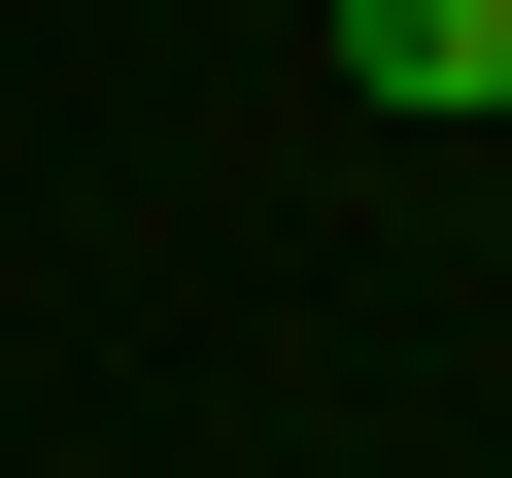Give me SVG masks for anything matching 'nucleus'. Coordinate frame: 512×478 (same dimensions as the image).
<instances>
[{
    "instance_id": "nucleus-1",
    "label": "nucleus",
    "mask_w": 512,
    "mask_h": 478,
    "mask_svg": "<svg viewBox=\"0 0 512 478\" xmlns=\"http://www.w3.org/2000/svg\"><path fill=\"white\" fill-rule=\"evenodd\" d=\"M342 103H376V137H478V103H512V0H342Z\"/></svg>"
}]
</instances>
